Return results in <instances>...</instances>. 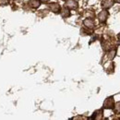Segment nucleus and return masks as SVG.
I'll list each match as a JSON object with an SVG mask.
<instances>
[{"label": "nucleus", "instance_id": "9b49d317", "mask_svg": "<svg viewBox=\"0 0 120 120\" xmlns=\"http://www.w3.org/2000/svg\"><path fill=\"white\" fill-rule=\"evenodd\" d=\"M114 112H115V114H120V101L115 104Z\"/></svg>", "mask_w": 120, "mask_h": 120}, {"label": "nucleus", "instance_id": "423d86ee", "mask_svg": "<svg viewBox=\"0 0 120 120\" xmlns=\"http://www.w3.org/2000/svg\"><path fill=\"white\" fill-rule=\"evenodd\" d=\"M104 119V110L103 109H99L96 110L92 116H91V120H103Z\"/></svg>", "mask_w": 120, "mask_h": 120}, {"label": "nucleus", "instance_id": "7ed1b4c3", "mask_svg": "<svg viewBox=\"0 0 120 120\" xmlns=\"http://www.w3.org/2000/svg\"><path fill=\"white\" fill-rule=\"evenodd\" d=\"M98 19H99V21L101 22V23H105V21L107 20V19H108V17H109V12H108V10H102L101 12H99V14H98Z\"/></svg>", "mask_w": 120, "mask_h": 120}, {"label": "nucleus", "instance_id": "4468645a", "mask_svg": "<svg viewBox=\"0 0 120 120\" xmlns=\"http://www.w3.org/2000/svg\"><path fill=\"white\" fill-rule=\"evenodd\" d=\"M114 2H116V3H119L120 4V0H114Z\"/></svg>", "mask_w": 120, "mask_h": 120}, {"label": "nucleus", "instance_id": "20e7f679", "mask_svg": "<svg viewBox=\"0 0 120 120\" xmlns=\"http://www.w3.org/2000/svg\"><path fill=\"white\" fill-rule=\"evenodd\" d=\"M83 25H84V27H85L86 29H88V30H92V29L94 28V26H95V22H94V20H93L92 19L87 18V19H85L83 20Z\"/></svg>", "mask_w": 120, "mask_h": 120}, {"label": "nucleus", "instance_id": "f8f14e48", "mask_svg": "<svg viewBox=\"0 0 120 120\" xmlns=\"http://www.w3.org/2000/svg\"><path fill=\"white\" fill-rule=\"evenodd\" d=\"M10 0H0V6H8L9 5Z\"/></svg>", "mask_w": 120, "mask_h": 120}, {"label": "nucleus", "instance_id": "ddd939ff", "mask_svg": "<svg viewBox=\"0 0 120 120\" xmlns=\"http://www.w3.org/2000/svg\"><path fill=\"white\" fill-rule=\"evenodd\" d=\"M41 3H47V2H49V0H39Z\"/></svg>", "mask_w": 120, "mask_h": 120}, {"label": "nucleus", "instance_id": "6e6552de", "mask_svg": "<svg viewBox=\"0 0 120 120\" xmlns=\"http://www.w3.org/2000/svg\"><path fill=\"white\" fill-rule=\"evenodd\" d=\"M113 5H114V0H104L103 4H102L104 9H105V10L109 9L110 8H112Z\"/></svg>", "mask_w": 120, "mask_h": 120}, {"label": "nucleus", "instance_id": "1a4fd4ad", "mask_svg": "<svg viewBox=\"0 0 120 120\" xmlns=\"http://www.w3.org/2000/svg\"><path fill=\"white\" fill-rule=\"evenodd\" d=\"M60 14L62 16V18H64V19H67V18H69L70 17V10L68 8H61V11H60Z\"/></svg>", "mask_w": 120, "mask_h": 120}, {"label": "nucleus", "instance_id": "dca6fc26", "mask_svg": "<svg viewBox=\"0 0 120 120\" xmlns=\"http://www.w3.org/2000/svg\"><path fill=\"white\" fill-rule=\"evenodd\" d=\"M119 120H120V118H119Z\"/></svg>", "mask_w": 120, "mask_h": 120}, {"label": "nucleus", "instance_id": "f03ea898", "mask_svg": "<svg viewBox=\"0 0 120 120\" xmlns=\"http://www.w3.org/2000/svg\"><path fill=\"white\" fill-rule=\"evenodd\" d=\"M47 7H48V8H49L50 11H52V12H54L56 14H58V13H60V11H61V7H60L59 4L56 3V2L50 3V4H48Z\"/></svg>", "mask_w": 120, "mask_h": 120}, {"label": "nucleus", "instance_id": "9d476101", "mask_svg": "<svg viewBox=\"0 0 120 120\" xmlns=\"http://www.w3.org/2000/svg\"><path fill=\"white\" fill-rule=\"evenodd\" d=\"M28 4L31 8H38L41 6V2L39 0H30Z\"/></svg>", "mask_w": 120, "mask_h": 120}, {"label": "nucleus", "instance_id": "f257e3e1", "mask_svg": "<svg viewBox=\"0 0 120 120\" xmlns=\"http://www.w3.org/2000/svg\"><path fill=\"white\" fill-rule=\"evenodd\" d=\"M115 104H116V103H115L114 96H109V97H107L105 100L103 108H104V109H114Z\"/></svg>", "mask_w": 120, "mask_h": 120}, {"label": "nucleus", "instance_id": "39448f33", "mask_svg": "<svg viewBox=\"0 0 120 120\" xmlns=\"http://www.w3.org/2000/svg\"><path fill=\"white\" fill-rule=\"evenodd\" d=\"M66 8H68L69 10H74L77 9L78 7H79V4L76 0H67L66 1V4H65Z\"/></svg>", "mask_w": 120, "mask_h": 120}, {"label": "nucleus", "instance_id": "2eb2a0df", "mask_svg": "<svg viewBox=\"0 0 120 120\" xmlns=\"http://www.w3.org/2000/svg\"><path fill=\"white\" fill-rule=\"evenodd\" d=\"M117 38H118V40L120 41V32L118 33V34H117Z\"/></svg>", "mask_w": 120, "mask_h": 120}, {"label": "nucleus", "instance_id": "0eeeda50", "mask_svg": "<svg viewBox=\"0 0 120 120\" xmlns=\"http://www.w3.org/2000/svg\"><path fill=\"white\" fill-rule=\"evenodd\" d=\"M116 53H117V50H116V48H112V49H110L108 52H107V55H106V56H107V58L109 60H113L115 57H116Z\"/></svg>", "mask_w": 120, "mask_h": 120}]
</instances>
